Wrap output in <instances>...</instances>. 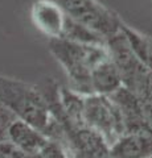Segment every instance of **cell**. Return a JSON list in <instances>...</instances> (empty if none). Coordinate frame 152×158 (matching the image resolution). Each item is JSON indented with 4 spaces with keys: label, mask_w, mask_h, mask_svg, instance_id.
Listing matches in <instances>:
<instances>
[{
    "label": "cell",
    "mask_w": 152,
    "mask_h": 158,
    "mask_svg": "<svg viewBox=\"0 0 152 158\" xmlns=\"http://www.w3.org/2000/svg\"><path fill=\"white\" fill-rule=\"evenodd\" d=\"M111 158H152V129L126 132L110 146Z\"/></svg>",
    "instance_id": "cell-8"
},
{
    "label": "cell",
    "mask_w": 152,
    "mask_h": 158,
    "mask_svg": "<svg viewBox=\"0 0 152 158\" xmlns=\"http://www.w3.org/2000/svg\"><path fill=\"white\" fill-rule=\"evenodd\" d=\"M48 46L69 78L70 90L81 95H90L91 71L98 63L110 57L106 45L83 44L60 38L49 40Z\"/></svg>",
    "instance_id": "cell-2"
},
{
    "label": "cell",
    "mask_w": 152,
    "mask_h": 158,
    "mask_svg": "<svg viewBox=\"0 0 152 158\" xmlns=\"http://www.w3.org/2000/svg\"><path fill=\"white\" fill-rule=\"evenodd\" d=\"M38 158H70V156L67 154V152L65 150L60 142L49 140L45 146L40 150V153L37 154Z\"/></svg>",
    "instance_id": "cell-12"
},
{
    "label": "cell",
    "mask_w": 152,
    "mask_h": 158,
    "mask_svg": "<svg viewBox=\"0 0 152 158\" xmlns=\"http://www.w3.org/2000/svg\"><path fill=\"white\" fill-rule=\"evenodd\" d=\"M31 17L35 27L49 40L63 37L66 16L54 3L49 0H37L32 4Z\"/></svg>",
    "instance_id": "cell-7"
},
{
    "label": "cell",
    "mask_w": 152,
    "mask_h": 158,
    "mask_svg": "<svg viewBox=\"0 0 152 158\" xmlns=\"http://www.w3.org/2000/svg\"><path fill=\"white\" fill-rule=\"evenodd\" d=\"M106 49L110 59L118 69L122 86L138 98H141L152 82V74L135 57L120 31L106 40Z\"/></svg>",
    "instance_id": "cell-5"
},
{
    "label": "cell",
    "mask_w": 152,
    "mask_h": 158,
    "mask_svg": "<svg viewBox=\"0 0 152 158\" xmlns=\"http://www.w3.org/2000/svg\"><path fill=\"white\" fill-rule=\"evenodd\" d=\"M73 21L95 32L105 40L119 33L122 20L119 15L98 0H49Z\"/></svg>",
    "instance_id": "cell-4"
},
{
    "label": "cell",
    "mask_w": 152,
    "mask_h": 158,
    "mask_svg": "<svg viewBox=\"0 0 152 158\" xmlns=\"http://www.w3.org/2000/svg\"><path fill=\"white\" fill-rule=\"evenodd\" d=\"M0 104L17 120L35 127L49 140L61 144V128L52 115L41 87L0 75Z\"/></svg>",
    "instance_id": "cell-1"
},
{
    "label": "cell",
    "mask_w": 152,
    "mask_h": 158,
    "mask_svg": "<svg viewBox=\"0 0 152 158\" xmlns=\"http://www.w3.org/2000/svg\"><path fill=\"white\" fill-rule=\"evenodd\" d=\"M90 86L91 94L110 96L116 90H119L122 86L120 75L118 73V69L112 63L110 57L102 61L101 63L94 67L90 75Z\"/></svg>",
    "instance_id": "cell-10"
},
{
    "label": "cell",
    "mask_w": 152,
    "mask_h": 158,
    "mask_svg": "<svg viewBox=\"0 0 152 158\" xmlns=\"http://www.w3.org/2000/svg\"><path fill=\"white\" fill-rule=\"evenodd\" d=\"M82 118L90 129L105 138L109 146L124 133L119 110L110 96L98 94L83 95Z\"/></svg>",
    "instance_id": "cell-6"
},
{
    "label": "cell",
    "mask_w": 152,
    "mask_h": 158,
    "mask_svg": "<svg viewBox=\"0 0 152 158\" xmlns=\"http://www.w3.org/2000/svg\"><path fill=\"white\" fill-rule=\"evenodd\" d=\"M15 120L16 117L6 107L0 104V144L8 141V129Z\"/></svg>",
    "instance_id": "cell-13"
},
{
    "label": "cell",
    "mask_w": 152,
    "mask_h": 158,
    "mask_svg": "<svg viewBox=\"0 0 152 158\" xmlns=\"http://www.w3.org/2000/svg\"><path fill=\"white\" fill-rule=\"evenodd\" d=\"M45 95L53 117L61 128V145L73 158H111L110 146L105 138L90 129L85 123L69 120L58 104V85L50 81L41 88Z\"/></svg>",
    "instance_id": "cell-3"
},
{
    "label": "cell",
    "mask_w": 152,
    "mask_h": 158,
    "mask_svg": "<svg viewBox=\"0 0 152 158\" xmlns=\"http://www.w3.org/2000/svg\"><path fill=\"white\" fill-rule=\"evenodd\" d=\"M48 141L49 138L35 127L17 118L8 129V142L28 156L38 154Z\"/></svg>",
    "instance_id": "cell-9"
},
{
    "label": "cell",
    "mask_w": 152,
    "mask_h": 158,
    "mask_svg": "<svg viewBox=\"0 0 152 158\" xmlns=\"http://www.w3.org/2000/svg\"><path fill=\"white\" fill-rule=\"evenodd\" d=\"M120 32L124 36L135 57L152 74V36L136 31L132 27L127 25L124 21H122Z\"/></svg>",
    "instance_id": "cell-11"
}]
</instances>
